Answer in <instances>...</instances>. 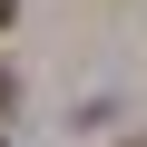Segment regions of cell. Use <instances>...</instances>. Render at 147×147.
Returning a JSON list of instances; mask_svg holds the SVG:
<instances>
[{
    "label": "cell",
    "mask_w": 147,
    "mask_h": 147,
    "mask_svg": "<svg viewBox=\"0 0 147 147\" xmlns=\"http://www.w3.org/2000/svg\"><path fill=\"white\" fill-rule=\"evenodd\" d=\"M10 10H20V0H0V20H10Z\"/></svg>",
    "instance_id": "cell-1"
}]
</instances>
